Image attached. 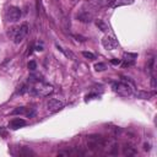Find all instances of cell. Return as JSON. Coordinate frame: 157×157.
<instances>
[{"label": "cell", "instance_id": "6da1fadb", "mask_svg": "<svg viewBox=\"0 0 157 157\" xmlns=\"http://www.w3.org/2000/svg\"><path fill=\"white\" fill-rule=\"evenodd\" d=\"M112 88L117 94H119L121 97H130L134 93L131 86L125 82H114L112 85Z\"/></svg>", "mask_w": 157, "mask_h": 157}, {"label": "cell", "instance_id": "7a4b0ae2", "mask_svg": "<svg viewBox=\"0 0 157 157\" xmlns=\"http://www.w3.org/2000/svg\"><path fill=\"white\" fill-rule=\"evenodd\" d=\"M54 88L52 85H48V83H44V82H39L37 83L33 88H32V93L37 94V96H40V97H47L49 96L50 93H53Z\"/></svg>", "mask_w": 157, "mask_h": 157}, {"label": "cell", "instance_id": "3957f363", "mask_svg": "<svg viewBox=\"0 0 157 157\" xmlns=\"http://www.w3.org/2000/svg\"><path fill=\"white\" fill-rule=\"evenodd\" d=\"M21 15H22V12H21L20 7H17V6H9L6 9L5 17H6V20L9 22H17L21 18Z\"/></svg>", "mask_w": 157, "mask_h": 157}, {"label": "cell", "instance_id": "277c9868", "mask_svg": "<svg viewBox=\"0 0 157 157\" xmlns=\"http://www.w3.org/2000/svg\"><path fill=\"white\" fill-rule=\"evenodd\" d=\"M27 33H28V26H27L26 23H23V25L20 26L18 28H13V34H12L13 42H15L16 44L21 43V42L25 39V37L27 36Z\"/></svg>", "mask_w": 157, "mask_h": 157}, {"label": "cell", "instance_id": "5b68a950", "mask_svg": "<svg viewBox=\"0 0 157 157\" xmlns=\"http://www.w3.org/2000/svg\"><path fill=\"white\" fill-rule=\"evenodd\" d=\"M87 145L91 150H97V148H102L104 146V140L102 139V136H97V135H92L87 139Z\"/></svg>", "mask_w": 157, "mask_h": 157}, {"label": "cell", "instance_id": "8992f818", "mask_svg": "<svg viewBox=\"0 0 157 157\" xmlns=\"http://www.w3.org/2000/svg\"><path fill=\"white\" fill-rule=\"evenodd\" d=\"M102 45L107 50H114L118 48V40L112 36H104L102 38Z\"/></svg>", "mask_w": 157, "mask_h": 157}, {"label": "cell", "instance_id": "52a82bcc", "mask_svg": "<svg viewBox=\"0 0 157 157\" xmlns=\"http://www.w3.org/2000/svg\"><path fill=\"white\" fill-rule=\"evenodd\" d=\"M64 108V103L61 102V101H59V99H49L48 102H47V109H48V112H50V113H55V112H59V110H61Z\"/></svg>", "mask_w": 157, "mask_h": 157}, {"label": "cell", "instance_id": "ba28073f", "mask_svg": "<svg viewBox=\"0 0 157 157\" xmlns=\"http://www.w3.org/2000/svg\"><path fill=\"white\" fill-rule=\"evenodd\" d=\"M77 18H78V21L87 23V22H91L93 20V15H92V12H90L85 9H81V11L77 13Z\"/></svg>", "mask_w": 157, "mask_h": 157}, {"label": "cell", "instance_id": "9c48e42d", "mask_svg": "<svg viewBox=\"0 0 157 157\" xmlns=\"http://www.w3.org/2000/svg\"><path fill=\"white\" fill-rule=\"evenodd\" d=\"M26 124H27V121H26L25 119H22V118H13V119L10 121L9 126H10L11 129L16 130V129H20V128L25 126Z\"/></svg>", "mask_w": 157, "mask_h": 157}, {"label": "cell", "instance_id": "30bf717a", "mask_svg": "<svg viewBox=\"0 0 157 157\" xmlns=\"http://www.w3.org/2000/svg\"><path fill=\"white\" fill-rule=\"evenodd\" d=\"M134 0H114L110 6L112 7H118V6H125V5H131Z\"/></svg>", "mask_w": 157, "mask_h": 157}, {"label": "cell", "instance_id": "8fae6325", "mask_svg": "<svg viewBox=\"0 0 157 157\" xmlns=\"http://www.w3.org/2000/svg\"><path fill=\"white\" fill-rule=\"evenodd\" d=\"M136 153H137L136 150L134 147H131V146H125L123 148V155L124 156H135Z\"/></svg>", "mask_w": 157, "mask_h": 157}, {"label": "cell", "instance_id": "7c38bea8", "mask_svg": "<svg viewBox=\"0 0 157 157\" xmlns=\"http://www.w3.org/2000/svg\"><path fill=\"white\" fill-rule=\"evenodd\" d=\"M123 58L125 61H134L137 58V54L136 53H124Z\"/></svg>", "mask_w": 157, "mask_h": 157}, {"label": "cell", "instance_id": "4fadbf2b", "mask_svg": "<svg viewBox=\"0 0 157 157\" xmlns=\"http://www.w3.org/2000/svg\"><path fill=\"white\" fill-rule=\"evenodd\" d=\"M96 26L99 27V29L103 31V32H105V31L108 29V26H107L102 20H97V21H96Z\"/></svg>", "mask_w": 157, "mask_h": 157}, {"label": "cell", "instance_id": "5bb4252c", "mask_svg": "<svg viewBox=\"0 0 157 157\" xmlns=\"http://www.w3.org/2000/svg\"><path fill=\"white\" fill-rule=\"evenodd\" d=\"M94 70L96 71H103V70H105V64H103V63L94 64Z\"/></svg>", "mask_w": 157, "mask_h": 157}, {"label": "cell", "instance_id": "9a60e30c", "mask_svg": "<svg viewBox=\"0 0 157 157\" xmlns=\"http://www.w3.org/2000/svg\"><path fill=\"white\" fill-rule=\"evenodd\" d=\"M82 55H83L85 58H87V59H90V60H93V59H96V56H94V54H92L91 52H82Z\"/></svg>", "mask_w": 157, "mask_h": 157}, {"label": "cell", "instance_id": "2e32d148", "mask_svg": "<svg viewBox=\"0 0 157 157\" xmlns=\"http://www.w3.org/2000/svg\"><path fill=\"white\" fill-rule=\"evenodd\" d=\"M27 66H28V69H29L31 71H34V70L37 69V64H36V61H33V60H31Z\"/></svg>", "mask_w": 157, "mask_h": 157}, {"label": "cell", "instance_id": "e0dca14e", "mask_svg": "<svg viewBox=\"0 0 157 157\" xmlns=\"http://www.w3.org/2000/svg\"><path fill=\"white\" fill-rule=\"evenodd\" d=\"M136 96H137V97H142L144 99H147V97H148L150 94L146 93V92H140V93H136Z\"/></svg>", "mask_w": 157, "mask_h": 157}, {"label": "cell", "instance_id": "ac0fdd59", "mask_svg": "<svg viewBox=\"0 0 157 157\" xmlns=\"http://www.w3.org/2000/svg\"><path fill=\"white\" fill-rule=\"evenodd\" d=\"M110 63H112L113 65H119V64H120V60H119V59H113V60H110Z\"/></svg>", "mask_w": 157, "mask_h": 157}, {"label": "cell", "instance_id": "d6986e66", "mask_svg": "<svg viewBox=\"0 0 157 157\" xmlns=\"http://www.w3.org/2000/svg\"><path fill=\"white\" fill-rule=\"evenodd\" d=\"M71 1H76V0H71Z\"/></svg>", "mask_w": 157, "mask_h": 157}]
</instances>
